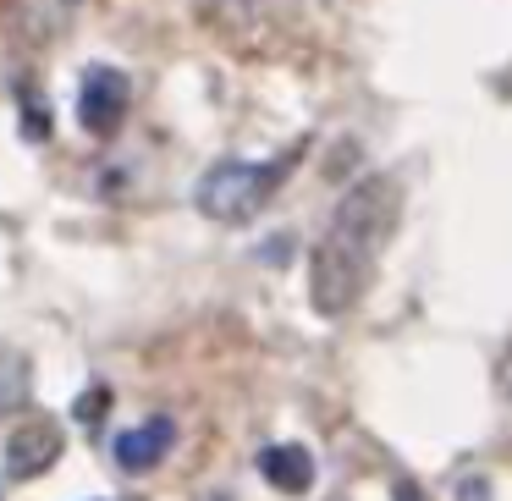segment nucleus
Returning a JSON list of instances; mask_svg holds the SVG:
<instances>
[{"label": "nucleus", "instance_id": "nucleus-1", "mask_svg": "<svg viewBox=\"0 0 512 501\" xmlns=\"http://www.w3.org/2000/svg\"><path fill=\"white\" fill-rule=\"evenodd\" d=\"M402 215V188L397 177H364L347 188L336 204L331 226H325L320 248H314V309L320 314H347L364 298L369 276L380 265V248L391 243Z\"/></svg>", "mask_w": 512, "mask_h": 501}, {"label": "nucleus", "instance_id": "nucleus-2", "mask_svg": "<svg viewBox=\"0 0 512 501\" xmlns=\"http://www.w3.org/2000/svg\"><path fill=\"white\" fill-rule=\"evenodd\" d=\"M287 171H292V155H276V160H265V166H248V160H221V166H210L199 177L193 204H199L210 221H221V226L254 221V215L270 204V193L287 182Z\"/></svg>", "mask_w": 512, "mask_h": 501}, {"label": "nucleus", "instance_id": "nucleus-3", "mask_svg": "<svg viewBox=\"0 0 512 501\" xmlns=\"http://www.w3.org/2000/svg\"><path fill=\"white\" fill-rule=\"evenodd\" d=\"M127 100H133L127 72L89 67V72H83V89H78V122H83V133L111 138L116 127H122V116H127Z\"/></svg>", "mask_w": 512, "mask_h": 501}, {"label": "nucleus", "instance_id": "nucleus-4", "mask_svg": "<svg viewBox=\"0 0 512 501\" xmlns=\"http://www.w3.org/2000/svg\"><path fill=\"white\" fill-rule=\"evenodd\" d=\"M78 17V0H6V34L23 50H50Z\"/></svg>", "mask_w": 512, "mask_h": 501}, {"label": "nucleus", "instance_id": "nucleus-5", "mask_svg": "<svg viewBox=\"0 0 512 501\" xmlns=\"http://www.w3.org/2000/svg\"><path fill=\"white\" fill-rule=\"evenodd\" d=\"M61 446H67L61 424L50 419V413H34V419H23L12 435H6V468H12L17 479H34L61 457Z\"/></svg>", "mask_w": 512, "mask_h": 501}, {"label": "nucleus", "instance_id": "nucleus-6", "mask_svg": "<svg viewBox=\"0 0 512 501\" xmlns=\"http://www.w3.org/2000/svg\"><path fill=\"white\" fill-rule=\"evenodd\" d=\"M171 446H177V424L171 419H144V424H133V430L116 435V468L149 474V468H160L171 457Z\"/></svg>", "mask_w": 512, "mask_h": 501}, {"label": "nucleus", "instance_id": "nucleus-7", "mask_svg": "<svg viewBox=\"0 0 512 501\" xmlns=\"http://www.w3.org/2000/svg\"><path fill=\"white\" fill-rule=\"evenodd\" d=\"M259 474H265V485H276L281 496H303V490L314 485V457L309 446H265L259 452Z\"/></svg>", "mask_w": 512, "mask_h": 501}, {"label": "nucleus", "instance_id": "nucleus-8", "mask_svg": "<svg viewBox=\"0 0 512 501\" xmlns=\"http://www.w3.org/2000/svg\"><path fill=\"white\" fill-rule=\"evenodd\" d=\"M23 402H28V358L0 347V419H12Z\"/></svg>", "mask_w": 512, "mask_h": 501}, {"label": "nucleus", "instance_id": "nucleus-9", "mask_svg": "<svg viewBox=\"0 0 512 501\" xmlns=\"http://www.w3.org/2000/svg\"><path fill=\"white\" fill-rule=\"evenodd\" d=\"M100 413H111V391H105V386L83 391V402H78V419L89 424V419H100Z\"/></svg>", "mask_w": 512, "mask_h": 501}, {"label": "nucleus", "instance_id": "nucleus-10", "mask_svg": "<svg viewBox=\"0 0 512 501\" xmlns=\"http://www.w3.org/2000/svg\"><path fill=\"white\" fill-rule=\"evenodd\" d=\"M45 116H50V111H45V100H39V94H28V122H23V127H28V138H45V133H50Z\"/></svg>", "mask_w": 512, "mask_h": 501}]
</instances>
